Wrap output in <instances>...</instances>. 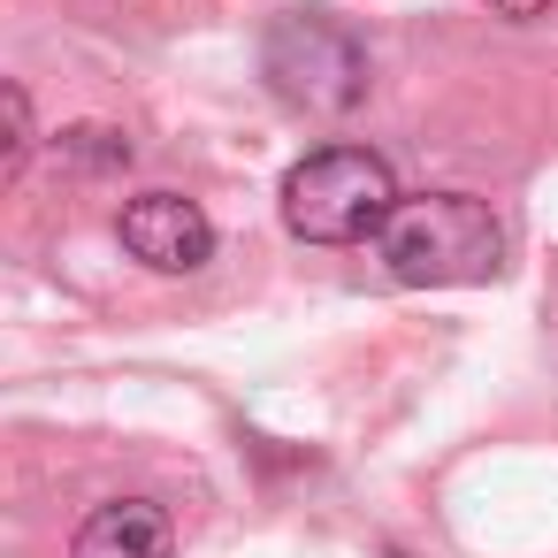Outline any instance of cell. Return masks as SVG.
I'll return each instance as SVG.
<instances>
[{"label": "cell", "instance_id": "obj_5", "mask_svg": "<svg viewBox=\"0 0 558 558\" xmlns=\"http://www.w3.org/2000/svg\"><path fill=\"white\" fill-rule=\"evenodd\" d=\"M177 550V527H169V512L154 505V497H116V505H100L85 527H77V543H70V558H169Z\"/></svg>", "mask_w": 558, "mask_h": 558}, {"label": "cell", "instance_id": "obj_3", "mask_svg": "<svg viewBox=\"0 0 558 558\" xmlns=\"http://www.w3.org/2000/svg\"><path fill=\"white\" fill-rule=\"evenodd\" d=\"M260 77H268V93H276L283 108H299V116H352V108L367 100V47H360L337 16L291 9V16H276L268 39H260Z\"/></svg>", "mask_w": 558, "mask_h": 558}, {"label": "cell", "instance_id": "obj_7", "mask_svg": "<svg viewBox=\"0 0 558 558\" xmlns=\"http://www.w3.org/2000/svg\"><path fill=\"white\" fill-rule=\"evenodd\" d=\"M0 100H9V154H0V177H24V161H32V146H39V123H32V93H24V85H9Z\"/></svg>", "mask_w": 558, "mask_h": 558}, {"label": "cell", "instance_id": "obj_8", "mask_svg": "<svg viewBox=\"0 0 558 558\" xmlns=\"http://www.w3.org/2000/svg\"><path fill=\"white\" fill-rule=\"evenodd\" d=\"M497 16H512V24H535V16H550V0H489Z\"/></svg>", "mask_w": 558, "mask_h": 558}, {"label": "cell", "instance_id": "obj_2", "mask_svg": "<svg viewBox=\"0 0 558 558\" xmlns=\"http://www.w3.org/2000/svg\"><path fill=\"white\" fill-rule=\"evenodd\" d=\"M398 199L405 192H398L390 161L367 154V146H322V154L291 161L283 192H276L283 230L299 245H367V238H383Z\"/></svg>", "mask_w": 558, "mask_h": 558}, {"label": "cell", "instance_id": "obj_1", "mask_svg": "<svg viewBox=\"0 0 558 558\" xmlns=\"http://www.w3.org/2000/svg\"><path fill=\"white\" fill-rule=\"evenodd\" d=\"M383 268L413 291H451V283H497L505 276V222L474 192H413L390 207L375 238Z\"/></svg>", "mask_w": 558, "mask_h": 558}, {"label": "cell", "instance_id": "obj_6", "mask_svg": "<svg viewBox=\"0 0 558 558\" xmlns=\"http://www.w3.org/2000/svg\"><path fill=\"white\" fill-rule=\"evenodd\" d=\"M62 154H70L77 169H123V161H131V138L108 131V123H77V131H62Z\"/></svg>", "mask_w": 558, "mask_h": 558}, {"label": "cell", "instance_id": "obj_4", "mask_svg": "<svg viewBox=\"0 0 558 558\" xmlns=\"http://www.w3.org/2000/svg\"><path fill=\"white\" fill-rule=\"evenodd\" d=\"M116 238H123V253H131L138 268H154V276H192V268L215 260V222H207V207L184 199V192H138V199H123Z\"/></svg>", "mask_w": 558, "mask_h": 558}]
</instances>
